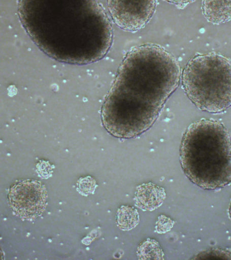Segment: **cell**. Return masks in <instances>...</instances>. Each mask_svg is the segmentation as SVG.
<instances>
[{
	"label": "cell",
	"mask_w": 231,
	"mask_h": 260,
	"mask_svg": "<svg viewBox=\"0 0 231 260\" xmlns=\"http://www.w3.org/2000/svg\"><path fill=\"white\" fill-rule=\"evenodd\" d=\"M181 78L173 55L155 45L126 55L102 108L106 131L118 138L139 136L154 124Z\"/></svg>",
	"instance_id": "1"
},
{
	"label": "cell",
	"mask_w": 231,
	"mask_h": 260,
	"mask_svg": "<svg viewBox=\"0 0 231 260\" xmlns=\"http://www.w3.org/2000/svg\"><path fill=\"white\" fill-rule=\"evenodd\" d=\"M20 10L39 46L60 62L90 64L111 46L112 26L96 0H20Z\"/></svg>",
	"instance_id": "2"
},
{
	"label": "cell",
	"mask_w": 231,
	"mask_h": 260,
	"mask_svg": "<svg viewBox=\"0 0 231 260\" xmlns=\"http://www.w3.org/2000/svg\"><path fill=\"white\" fill-rule=\"evenodd\" d=\"M180 160L190 181L204 189L231 184V137L221 122L202 119L185 131Z\"/></svg>",
	"instance_id": "3"
},
{
	"label": "cell",
	"mask_w": 231,
	"mask_h": 260,
	"mask_svg": "<svg viewBox=\"0 0 231 260\" xmlns=\"http://www.w3.org/2000/svg\"><path fill=\"white\" fill-rule=\"evenodd\" d=\"M182 83L192 103L204 112L219 114L231 107V60L222 55H197L189 61Z\"/></svg>",
	"instance_id": "4"
},
{
	"label": "cell",
	"mask_w": 231,
	"mask_h": 260,
	"mask_svg": "<svg viewBox=\"0 0 231 260\" xmlns=\"http://www.w3.org/2000/svg\"><path fill=\"white\" fill-rule=\"evenodd\" d=\"M48 193L40 182L23 181L10 190V206L16 215L24 220H32L46 210Z\"/></svg>",
	"instance_id": "5"
},
{
	"label": "cell",
	"mask_w": 231,
	"mask_h": 260,
	"mask_svg": "<svg viewBox=\"0 0 231 260\" xmlns=\"http://www.w3.org/2000/svg\"><path fill=\"white\" fill-rule=\"evenodd\" d=\"M155 5V0H108L112 19L128 31L144 27L154 14Z\"/></svg>",
	"instance_id": "6"
},
{
	"label": "cell",
	"mask_w": 231,
	"mask_h": 260,
	"mask_svg": "<svg viewBox=\"0 0 231 260\" xmlns=\"http://www.w3.org/2000/svg\"><path fill=\"white\" fill-rule=\"evenodd\" d=\"M166 198L164 189L152 183L143 184L137 188L136 206L144 211H153L160 206Z\"/></svg>",
	"instance_id": "7"
},
{
	"label": "cell",
	"mask_w": 231,
	"mask_h": 260,
	"mask_svg": "<svg viewBox=\"0 0 231 260\" xmlns=\"http://www.w3.org/2000/svg\"><path fill=\"white\" fill-rule=\"evenodd\" d=\"M202 10L210 23L220 24L231 20V0H203Z\"/></svg>",
	"instance_id": "8"
},
{
	"label": "cell",
	"mask_w": 231,
	"mask_h": 260,
	"mask_svg": "<svg viewBox=\"0 0 231 260\" xmlns=\"http://www.w3.org/2000/svg\"><path fill=\"white\" fill-rule=\"evenodd\" d=\"M140 222L138 211L127 206H122L118 211L117 224L123 231L134 229Z\"/></svg>",
	"instance_id": "9"
},
{
	"label": "cell",
	"mask_w": 231,
	"mask_h": 260,
	"mask_svg": "<svg viewBox=\"0 0 231 260\" xmlns=\"http://www.w3.org/2000/svg\"><path fill=\"white\" fill-rule=\"evenodd\" d=\"M97 187L95 180L90 177L81 178L77 182V191L83 196L93 193Z\"/></svg>",
	"instance_id": "10"
},
{
	"label": "cell",
	"mask_w": 231,
	"mask_h": 260,
	"mask_svg": "<svg viewBox=\"0 0 231 260\" xmlns=\"http://www.w3.org/2000/svg\"><path fill=\"white\" fill-rule=\"evenodd\" d=\"M200 258L231 259V251L219 250V249L207 251L204 252V254H202V256L200 257Z\"/></svg>",
	"instance_id": "11"
},
{
	"label": "cell",
	"mask_w": 231,
	"mask_h": 260,
	"mask_svg": "<svg viewBox=\"0 0 231 260\" xmlns=\"http://www.w3.org/2000/svg\"><path fill=\"white\" fill-rule=\"evenodd\" d=\"M173 221L167 217L161 216L158 218L156 229L159 233H165L171 230L173 226Z\"/></svg>",
	"instance_id": "12"
},
{
	"label": "cell",
	"mask_w": 231,
	"mask_h": 260,
	"mask_svg": "<svg viewBox=\"0 0 231 260\" xmlns=\"http://www.w3.org/2000/svg\"><path fill=\"white\" fill-rule=\"evenodd\" d=\"M165 1L169 2V3L175 4L177 6H181V7H184V6L195 2V0H165Z\"/></svg>",
	"instance_id": "13"
},
{
	"label": "cell",
	"mask_w": 231,
	"mask_h": 260,
	"mask_svg": "<svg viewBox=\"0 0 231 260\" xmlns=\"http://www.w3.org/2000/svg\"><path fill=\"white\" fill-rule=\"evenodd\" d=\"M228 214H229L230 219L231 220V202L229 206V209H228Z\"/></svg>",
	"instance_id": "14"
}]
</instances>
